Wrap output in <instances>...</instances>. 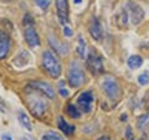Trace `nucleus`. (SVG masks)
<instances>
[{
  "label": "nucleus",
  "mask_w": 149,
  "mask_h": 140,
  "mask_svg": "<svg viewBox=\"0 0 149 140\" xmlns=\"http://www.w3.org/2000/svg\"><path fill=\"white\" fill-rule=\"evenodd\" d=\"M35 3H36V5L41 9V10H46V9L49 8V5H50L51 0H35Z\"/></svg>",
  "instance_id": "obj_22"
},
{
  "label": "nucleus",
  "mask_w": 149,
  "mask_h": 140,
  "mask_svg": "<svg viewBox=\"0 0 149 140\" xmlns=\"http://www.w3.org/2000/svg\"><path fill=\"white\" fill-rule=\"evenodd\" d=\"M56 9L60 22L65 25L68 21V3L67 0H56Z\"/></svg>",
  "instance_id": "obj_11"
},
{
  "label": "nucleus",
  "mask_w": 149,
  "mask_h": 140,
  "mask_svg": "<svg viewBox=\"0 0 149 140\" xmlns=\"http://www.w3.org/2000/svg\"><path fill=\"white\" fill-rule=\"evenodd\" d=\"M29 140H32V139H31V138H29Z\"/></svg>",
  "instance_id": "obj_30"
},
{
  "label": "nucleus",
  "mask_w": 149,
  "mask_h": 140,
  "mask_svg": "<svg viewBox=\"0 0 149 140\" xmlns=\"http://www.w3.org/2000/svg\"><path fill=\"white\" fill-rule=\"evenodd\" d=\"M10 51V36L5 30H0V60H4Z\"/></svg>",
  "instance_id": "obj_10"
},
{
  "label": "nucleus",
  "mask_w": 149,
  "mask_h": 140,
  "mask_svg": "<svg viewBox=\"0 0 149 140\" xmlns=\"http://www.w3.org/2000/svg\"><path fill=\"white\" fill-rule=\"evenodd\" d=\"M125 135H127V138H128V140H133L134 139V137L132 135V129H130L129 127L127 128V132H125Z\"/></svg>",
  "instance_id": "obj_24"
},
{
  "label": "nucleus",
  "mask_w": 149,
  "mask_h": 140,
  "mask_svg": "<svg viewBox=\"0 0 149 140\" xmlns=\"http://www.w3.org/2000/svg\"><path fill=\"white\" fill-rule=\"evenodd\" d=\"M41 140H62V138L60 137L57 133L49 132V133H46L45 135H42V139Z\"/></svg>",
  "instance_id": "obj_20"
},
{
  "label": "nucleus",
  "mask_w": 149,
  "mask_h": 140,
  "mask_svg": "<svg viewBox=\"0 0 149 140\" xmlns=\"http://www.w3.org/2000/svg\"><path fill=\"white\" fill-rule=\"evenodd\" d=\"M127 14L132 21L133 25L141 24L142 20L144 19V11L142 10V8L136 3H128L127 4Z\"/></svg>",
  "instance_id": "obj_6"
},
{
  "label": "nucleus",
  "mask_w": 149,
  "mask_h": 140,
  "mask_svg": "<svg viewBox=\"0 0 149 140\" xmlns=\"http://www.w3.org/2000/svg\"><path fill=\"white\" fill-rule=\"evenodd\" d=\"M86 66L92 74H100L103 72V63L101 56L97 55L95 51H91L86 58Z\"/></svg>",
  "instance_id": "obj_5"
},
{
  "label": "nucleus",
  "mask_w": 149,
  "mask_h": 140,
  "mask_svg": "<svg viewBox=\"0 0 149 140\" xmlns=\"http://www.w3.org/2000/svg\"><path fill=\"white\" fill-rule=\"evenodd\" d=\"M63 35L66 37H71L73 35V32H72V30L70 29L68 26H63Z\"/></svg>",
  "instance_id": "obj_23"
},
{
  "label": "nucleus",
  "mask_w": 149,
  "mask_h": 140,
  "mask_svg": "<svg viewBox=\"0 0 149 140\" xmlns=\"http://www.w3.org/2000/svg\"><path fill=\"white\" fill-rule=\"evenodd\" d=\"M76 52H77V55L80 56L81 58H85V57H86V53H87V44H86V41L83 40L82 35H78V36H77Z\"/></svg>",
  "instance_id": "obj_15"
},
{
  "label": "nucleus",
  "mask_w": 149,
  "mask_h": 140,
  "mask_svg": "<svg viewBox=\"0 0 149 140\" xmlns=\"http://www.w3.org/2000/svg\"><path fill=\"white\" fill-rule=\"evenodd\" d=\"M67 82L70 87L72 88H78L83 85L85 82V73L81 67V64L78 62H71L68 67V72H67Z\"/></svg>",
  "instance_id": "obj_3"
},
{
  "label": "nucleus",
  "mask_w": 149,
  "mask_h": 140,
  "mask_svg": "<svg viewBox=\"0 0 149 140\" xmlns=\"http://www.w3.org/2000/svg\"><path fill=\"white\" fill-rule=\"evenodd\" d=\"M100 140H103V138H100ZM106 140H109V138H106Z\"/></svg>",
  "instance_id": "obj_28"
},
{
  "label": "nucleus",
  "mask_w": 149,
  "mask_h": 140,
  "mask_svg": "<svg viewBox=\"0 0 149 140\" xmlns=\"http://www.w3.org/2000/svg\"><path fill=\"white\" fill-rule=\"evenodd\" d=\"M49 42L51 44V46L57 51V52L60 55H62V56H66L68 53V45L67 44H57V41H56V39H54V37H49Z\"/></svg>",
  "instance_id": "obj_14"
},
{
  "label": "nucleus",
  "mask_w": 149,
  "mask_h": 140,
  "mask_svg": "<svg viewBox=\"0 0 149 140\" xmlns=\"http://www.w3.org/2000/svg\"><path fill=\"white\" fill-rule=\"evenodd\" d=\"M81 1H82V0H73V3H74V4H80Z\"/></svg>",
  "instance_id": "obj_27"
},
{
  "label": "nucleus",
  "mask_w": 149,
  "mask_h": 140,
  "mask_svg": "<svg viewBox=\"0 0 149 140\" xmlns=\"http://www.w3.org/2000/svg\"><path fill=\"white\" fill-rule=\"evenodd\" d=\"M42 66L45 68V71L49 73L50 77L58 78L61 76V72H62L61 63H60L58 58L51 51H45L42 53Z\"/></svg>",
  "instance_id": "obj_2"
},
{
  "label": "nucleus",
  "mask_w": 149,
  "mask_h": 140,
  "mask_svg": "<svg viewBox=\"0 0 149 140\" xmlns=\"http://www.w3.org/2000/svg\"><path fill=\"white\" fill-rule=\"evenodd\" d=\"M60 94L62 97H68V91L66 88H60Z\"/></svg>",
  "instance_id": "obj_25"
},
{
  "label": "nucleus",
  "mask_w": 149,
  "mask_h": 140,
  "mask_svg": "<svg viewBox=\"0 0 149 140\" xmlns=\"http://www.w3.org/2000/svg\"><path fill=\"white\" fill-rule=\"evenodd\" d=\"M17 118H19V123L21 124V127H24L26 130L31 132V130H32V127H31V123H30L29 116H27V115L24 113V112H19Z\"/></svg>",
  "instance_id": "obj_17"
},
{
  "label": "nucleus",
  "mask_w": 149,
  "mask_h": 140,
  "mask_svg": "<svg viewBox=\"0 0 149 140\" xmlns=\"http://www.w3.org/2000/svg\"><path fill=\"white\" fill-rule=\"evenodd\" d=\"M66 112L72 119H78L81 116L80 109H77V107H74V104H68L66 107Z\"/></svg>",
  "instance_id": "obj_18"
},
{
  "label": "nucleus",
  "mask_w": 149,
  "mask_h": 140,
  "mask_svg": "<svg viewBox=\"0 0 149 140\" xmlns=\"http://www.w3.org/2000/svg\"><path fill=\"white\" fill-rule=\"evenodd\" d=\"M27 104H29V108L31 114L36 116V118H41L44 115V113L47 109V103L41 96L36 94L35 89H27Z\"/></svg>",
  "instance_id": "obj_1"
},
{
  "label": "nucleus",
  "mask_w": 149,
  "mask_h": 140,
  "mask_svg": "<svg viewBox=\"0 0 149 140\" xmlns=\"http://www.w3.org/2000/svg\"><path fill=\"white\" fill-rule=\"evenodd\" d=\"M25 40L31 49H35V47H39L40 46V37L35 30L34 24L25 26Z\"/></svg>",
  "instance_id": "obj_8"
},
{
  "label": "nucleus",
  "mask_w": 149,
  "mask_h": 140,
  "mask_svg": "<svg viewBox=\"0 0 149 140\" xmlns=\"http://www.w3.org/2000/svg\"><path fill=\"white\" fill-rule=\"evenodd\" d=\"M1 139H3V140H13L10 137H9V135H3Z\"/></svg>",
  "instance_id": "obj_26"
},
{
  "label": "nucleus",
  "mask_w": 149,
  "mask_h": 140,
  "mask_svg": "<svg viewBox=\"0 0 149 140\" xmlns=\"http://www.w3.org/2000/svg\"><path fill=\"white\" fill-rule=\"evenodd\" d=\"M93 102H95V97H93L92 92H90V91L81 93L77 98V104L83 113H90L91 109H92Z\"/></svg>",
  "instance_id": "obj_7"
},
{
  "label": "nucleus",
  "mask_w": 149,
  "mask_h": 140,
  "mask_svg": "<svg viewBox=\"0 0 149 140\" xmlns=\"http://www.w3.org/2000/svg\"><path fill=\"white\" fill-rule=\"evenodd\" d=\"M138 83L141 86H147L148 85L149 83V74H148V72H144L138 77Z\"/></svg>",
  "instance_id": "obj_21"
},
{
  "label": "nucleus",
  "mask_w": 149,
  "mask_h": 140,
  "mask_svg": "<svg viewBox=\"0 0 149 140\" xmlns=\"http://www.w3.org/2000/svg\"><path fill=\"white\" fill-rule=\"evenodd\" d=\"M90 34L91 36L93 37L95 40L100 41L102 40V37H103V30H102V26L100 24L98 19L93 16L91 19V22H90Z\"/></svg>",
  "instance_id": "obj_12"
},
{
  "label": "nucleus",
  "mask_w": 149,
  "mask_h": 140,
  "mask_svg": "<svg viewBox=\"0 0 149 140\" xmlns=\"http://www.w3.org/2000/svg\"><path fill=\"white\" fill-rule=\"evenodd\" d=\"M143 64V58L139 55H133L128 58V66L132 69H137Z\"/></svg>",
  "instance_id": "obj_16"
},
{
  "label": "nucleus",
  "mask_w": 149,
  "mask_h": 140,
  "mask_svg": "<svg viewBox=\"0 0 149 140\" xmlns=\"http://www.w3.org/2000/svg\"><path fill=\"white\" fill-rule=\"evenodd\" d=\"M57 127H58V129L61 130L62 133H65L66 135H71V134H73L74 133V125H70L66 120H65L62 116H58L57 118Z\"/></svg>",
  "instance_id": "obj_13"
},
{
  "label": "nucleus",
  "mask_w": 149,
  "mask_h": 140,
  "mask_svg": "<svg viewBox=\"0 0 149 140\" xmlns=\"http://www.w3.org/2000/svg\"><path fill=\"white\" fill-rule=\"evenodd\" d=\"M149 124V114H146V115H142L141 118L138 119V128L143 130V129H146L147 128V125Z\"/></svg>",
  "instance_id": "obj_19"
},
{
  "label": "nucleus",
  "mask_w": 149,
  "mask_h": 140,
  "mask_svg": "<svg viewBox=\"0 0 149 140\" xmlns=\"http://www.w3.org/2000/svg\"><path fill=\"white\" fill-rule=\"evenodd\" d=\"M31 86L34 87L36 91H40L41 93H44V94L46 97H49L50 99L55 98V89L50 83L45 82V81H35V82H31Z\"/></svg>",
  "instance_id": "obj_9"
},
{
  "label": "nucleus",
  "mask_w": 149,
  "mask_h": 140,
  "mask_svg": "<svg viewBox=\"0 0 149 140\" xmlns=\"http://www.w3.org/2000/svg\"><path fill=\"white\" fill-rule=\"evenodd\" d=\"M22 140H29V139H26V138H24V139H22Z\"/></svg>",
  "instance_id": "obj_29"
},
{
  "label": "nucleus",
  "mask_w": 149,
  "mask_h": 140,
  "mask_svg": "<svg viewBox=\"0 0 149 140\" xmlns=\"http://www.w3.org/2000/svg\"><path fill=\"white\" fill-rule=\"evenodd\" d=\"M102 87H103V91H104L106 94L108 96L109 99H112V100L118 99L120 89H119V85H118L117 79L114 77L106 76L103 82H102Z\"/></svg>",
  "instance_id": "obj_4"
}]
</instances>
